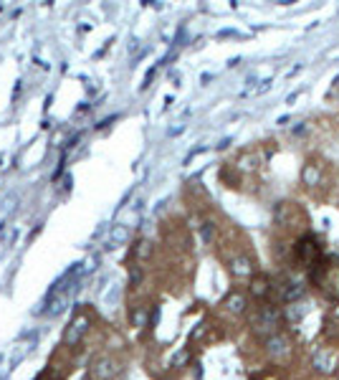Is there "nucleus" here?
<instances>
[{
	"label": "nucleus",
	"instance_id": "nucleus-11",
	"mask_svg": "<svg viewBox=\"0 0 339 380\" xmlns=\"http://www.w3.org/2000/svg\"><path fill=\"white\" fill-rule=\"evenodd\" d=\"M319 178H322V175H319V168H317V165H312V162L304 165V170H301V180H304V185L312 188V185L319 182Z\"/></svg>",
	"mask_w": 339,
	"mask_h": 380
},
{
	"label": "nucleus",
	"instance_id": "nucleus-7",
	"mask_svg": "<svg viewBox=\"0 0 339 380\" xmlns=\"http://www.w3.org/2000/svg\"><path fill=\"white\" fill-rule=\"evenodd\" d=\"M228 272L233 276H253V258L251 256H233L228 261Z\"/></svg>",
	"mask_w": 339,
	"mask_h": 380
},
{
	"label": "nucleus",
	"instance_id": "nucleus-16",
	"mask_svg": "<svg viewBox=\"0 0 339 380\" xmlns=\"http://www.w3.org/2000/svg\"><path fill=\"white\" fill-rule=\"evenodd\" d=\"M304 314H307V310L301 307V304H294V310H289V320H291V322H299Z\"/></svg>",
	"mask_w": 339,
	"mask_h": 380
},
{
	"label": "nucleus",
	"instance_id": "nucleus-4",
	"mask_svg": "<svg viewBox=\"0 0 339 380\" xmlns=\"http://www.w3.org/2000/svg\"><path fill=\"white\" fill-rule=\"evenodd\" d=\"M279 322H281V314H279V310L274 307V304H261V307H258V317H256V332L269 337V334L276 332Z\"/></svg>",
	"mask_w": 339,
	"mask_h": 380
},
{
	"label": "nucleus",
	"instance_id": "nucleus-6",
	"mask_svg": "<svg viewBox=\"0 0 339 380\" xmlns=\"http://www.w3.org/2000/svg\"><path fill=\"white\" fill-rule=\"evenodd\" d=\"M266 350H269L271 358H286V355L291 352V345H289V340H286L284 334L274 332V334L266 337Z\"/></svg>",
	"mask_w": 339,
	"mask_h": 380
},
{
	"label": "nucleus",
	"instance_id": "nucleus-10",
	"mask_svg": "<svg viewBox=\"0 0 339 380\" xmlns=\"http://www.w3.org/2000/svg\"><path fill=\"white\" fill-rule=\"evenodd\" d=\"M314 365H317V370L319 372H332L334 368V360H332V352H317L314 355Z\"/></svg>",
	"mask_w": 339,
	"mask_h": 380
},
{
	"label": "nucleus",
	"instance_id": "nucleus-8",
	"mask_svg": "<svg viewBox=\"0 0 339 380\" xmlns=\"http://www.w3.org/2000/svg\"><path fill=\"white\" fill-rule=\"evenodd\" d=\"M223 304H225V310H228V312H233V314H243V312H246V307H248L246 296H243V294H238V292L228 294Z\"/></svg>",
	"mask_w": 339,
	"mask_h": 380
},
{
	"label": "nucleus",
	"instance_id": "nucleus-14",
	"mask_svg": "<svg viewBox=\"0 0 339 380\" xmlns=\"http://www.w3.org/2000/svg\"><path fill=\"white\" fill-rule=\"evenodd\" d=\"M238 165H241V170H256L258 158H256V155H243V158L238 160Z\"/></svg>",
	"mask_w": 339,
	"mask_h": 380
},
{
	"label": "nucleus",
	"instance_id": "nucleus-3",
	"mask_svg": "<svg viewBox=\"0 0 339 380\" xmlns=\"http://www.w3.org/2000/svg\"><path fill=\"white\" fill-rule=\"evenodd\" d=\"M119 370H122L119 360L111 358V355H99L91 362V378L94 380H114L119 375Z\"/></svg>",
	"mask_w": 339,
	"mask_h": 380
},
{
	"label": "nucleus",
	"instance_id": "nucleus-18",
	"mask_svg": "<svg viewBox=\"0 0 339 380\" xmlns=\"http://www.w3.org/2000/svg\"><path fill=\"white\" fill-rule=\"evenodd\" d=\"M187 360H190V350H182V352H177V355H175V360H172V365L177 368V365H185Z\"/></svg>",
	"mask_w": 339,
	"mask_h": 380
},
{
	"label": "nucleus",
	"instance_id": "nucleus-9",
	"mask_svg": "<svg viewBox=\"0 0 339 380\" xmlns=\"http://www.w3.org/2000/svg\"><path fill=\"white\" fill-rule=\"evenodd\" d=\"M271 292V282H269V276H253L251 279V294L253 296H266Z\"/></svg>",
	"mask_w": 339,
	"mask_h": 380
},
{
	"label": "nucleus",
	"instance_id": "nucleus-15",
	"mask_svg": "<svg viewBox=\"0 0 339 380\" xmlns=\"http://www.w3.org/2000/svg\"><path fill=\"white\" fill-rule=\"evenodd\" d=\"M134 254L139 256V258H147L149 254H152V246H149V241H137V248H134Z\"/></svg>",
	"mask_w": 339,
	"mask_h": 380
},
{
	"label": "nucleus",
	"instance_id": "nucleus-5",
	"mask_svg": "<svg viewBox=\"0 0 339 380\" xmlns=\"http://www.w3.org/2000/svg\"><path fill=\"white\" fill-rule=\"evenodd\" d=\"M279 294H281L284 302H296V299H301L307 294V286H304V282H299V279H284L281 286H279Z\"/></svg>",
	"mask_w": 339,
	"mask_h": 380
},
{
	"label": "nucleus",
	"instance_id": "nucleus-12",
	"mask_svg": "<svg viewBox=\"0 0 339 380\" xmlns=\"http://www.w3.org/2000/svg\"><path fill=\"white\" fill-rule=\"evenodd\" d=\"M129 320H132L134 327H144V324L149 322V310H147V307H134L132 314H129Z\"/></svg>",
	"mask_w": 339,
	"mask_h": 380
},
{
	"label": "nucleus",
	"instance_id": "nucleus-13",
	"mask_svg": "<svg viewBox=\"0 0 339 380\" xmlns=\"http://www.w3.org/2000/svg\"><path fill=\"white\" fill-rule=\"evenodd\" d=\"M127 238H129V228L127 226H114L111 228V236H109L111 244H124Z\"/></svg>",
	"mask_w": 339,
	"mask_h": 380
},
{
	"label": "nucleus",
	"instance_id": "nucleus-19",
	"mask_svg": "<svg viewBox=\"0 0 339 380\" xmlns=\"http://www.w3.org/2000/svg\"><path fill=\"white\" fill-rule=\"evenodd\" d=\"M139 279H142V272H139V269H132V284H139Z\"/></svg>",
	"mask_w": 339,
	"mask_h": 380
},
{
	"label": "nucleus",
	"instance_id": "nucleus-17",
	"mask_svg": "<svg viewBox=\"0 0 339 380\" xmlns=\"http://www.w3.org/2000/svg\"><path fill=\"white\" fill-rule=\"evenodd\" d=\"M213 234H215V223H210V220H205V223H203V241L208 244V241L213 238Z\"/></svg>",
	"mask_w": 339,
	"mask_h": 380
},
{
	"label": "nucleus",
	"instance_id": "nucleus-2",
	"mask_svg": "<svg viewBox=\"0 0 339 380\" xmlns=\"http://www.w3.org/2000/svg\"><path fill=\"white\" fill-rule=\"evenodd\" d=\"M89 327H91V317H89V314H76V317L68 322L66 332H63V345H66V348H76L79 342L86 337Z\"/></svg>",
	"mask_w": 339,
	"mask_h": 380
},
{
	"label": "nucleus",
	"instance_id": "nucleus-1",
	"mask_svg": "<svg viewBox=\"0 0 339 380\" xmlns=\"http://www.w3.org/2000/svg\"><path fill=\"white\" fill-rule=\"evenodd\" d=\"M294 254H296V261L304 264V266H314L317 261H322V246H319V241L312 234H304L296 241Z\"/></svg>",
	"mask_w": 339,
	"mask_h": 380
}]
</instances>
